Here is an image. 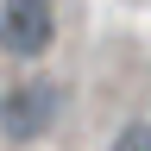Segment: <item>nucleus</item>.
<instances>
[{
	"label": "nucleus",
	"mask_w": 151,
	"mask_h": 151,
	"mask_svg": "<svg viewBox=\"0 0 151 151\" xmlns=\"http://www.w3.org/2000/svg\"><path fill=\"white\" fill-rule=\"evenodd\" d=\"M57 107H63L57 82H13L0 94V132L6 139H38V132H50Z\"/></svg>",
	"instance_id": "nucleus-1"
},
{
	"label": "nucleus",
	"mask_w": 151,
	"mask_h": 151,
	"mask_svg": "<svg viewBox=\"0 0 151 151\" xmlns=\"http://www.w3.org/2000/svg\"><path fill=\"white\" fill-rule=\"evenodd\" d=\"M50 38H57L50 0H0V50H13V57H44Z\"/></svg>",
	"instance_id": "nucleus-2"
},
{
	"label": "nucleus",
	"mask_w": 151,
	"mask_h": 151,
	"mask_svg": "<svg viewBox=\"0 0 151 151\" xmlns=\"http://www.w3.org/2000/svg\"><path fill=\"white\" fill-rule=\"evenodd\" d=\"M113 151H151V120H139V126H126L120 139H113Z\"/></svg>",
	"instance_id": "nucleus-3"
}]
</instances>
